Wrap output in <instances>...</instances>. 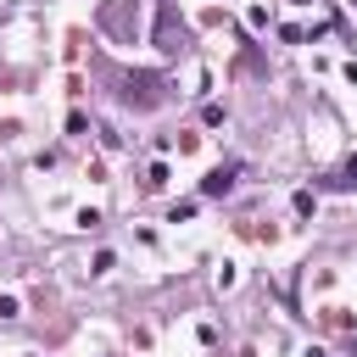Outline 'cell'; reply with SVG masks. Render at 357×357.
I'll return each mask as SVG.
<instances>
[{
	"label": "cell",
	"instance_id": "obj_1",
	"mask_svg": "<svg viewBox=\"0 0 357 357\" xmlns=\"http://www.w3.org/2000/svg\"><path fill=\"white\" fill-rule=\"evenodd\" d=\"M229 184H234V178H229V167H212V173H206V195H223Z\"/></svg>",
	"mask_w": 357,
	"mask_h": 357
},
{
	"label": "cell",
	"instance_id": "obj_2",
	"mask_svg": "<svg viewBox=\"0 0 357 357\" xmlns=\"http://www.w3.org/2000/svg\"><path fill=\"white\" fill-rule=\"evenodd\" d=\"M335 184H357V156H351V162L340 167V178H335Z\"/></svg>",
	"mask_w": 357,
	"mask_h": 357
},
{
	"label": "cell",
	"instance_id": "obj_3",
	"mask_svg": "<svg viewBox=\"0 0 357 357\" xmlns=\"http://www.w3.org/2000/svg\"><path fill=\"white\" fill-rule=\"evenodd\" d=\"M312 357H318V351H312Z\"/></svg>",
	"mask_w": 357,
	"mask_h": 357
}]
</instances>
